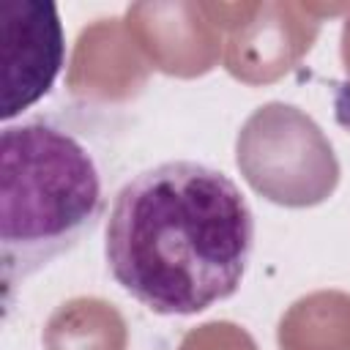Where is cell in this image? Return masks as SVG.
Instances as JSON below:
<instances>
[{"instance_id":"cell-1","label":"cell","mask_w":350,"mask_h":350,"mask_svg":"<svg viewBox=\"0 0 350 350\" xmlns=\"http://www.w3.org/2000/svg\"><path fill=\"white\" fill-rule=\"evenodd\" d=\"M254 252V213L230 175L164 161L115 194L104 257L112 279L156 314H197L230 298Z\"/></svg>"},{"instance_id":"cell-2","label":"cell","mask_w":350,"mask_h":350,"mask_svg":"<svg viewBox=\"0 0 350 350\" xmlns=\"http://www.w3.org/2000/svg\"><path fill=\"white\" fill-rule=\"evenodd\" d=\"M104 159L82 120L66 112L5 123L0 131V276L16 287L71 252L107 208Z\"/></svg>"},{"instance_id":"cell-3","label":"cell","mask_w":350,"mask_h":350,"mask_svg":"<svg viewBox=\"0 0 350 350\" xmlns=\"http://www.w3.org/2000/svg\"><path fill=\"white\" fill-rule=\"evenodd\" d=\"M66 36L55 3L0 0V118L8 123L38 104L60 77Z\"/></svg>"}]
</instances>
